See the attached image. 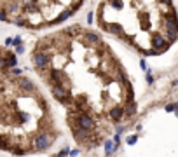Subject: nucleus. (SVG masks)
<instances>
[{"label":"nucleus","mask_w":178,"mask_h":157,"mask_svg":"<svg viewBox=\"0 0 178 157\" xmlns=\"http://www.w3.org/2000/svg\"><path fill=\"white\" fill-rule=\"evenodd\" d=\"M32 63L66 112L87 114L101 124H121L135 115L127 73L94 30L72 25L40 37Z\"/></svg>","instance_id":"1"},{"label":"nucleus","mask_w":178,"mask_h":157,"mask_svg":"<svg viewBox=\"0 0 178 157\" xmlns=\"http://www.w3.org/2000/svg\"><path fill=\"white\" fill-rule=\"evenodd\" d=\"M96 25L143 54L164 53L178 38L171 0H101Z\"/></svg>","instance_id":"2"},{"label":"nucleus","mask_w":178,"mask_h":157,"mask_svg":"<svg viewBox=\"0 0 178 157\" xmlns=\"http://www.w3.org/2000/svg\"><path fill=\"white\" fill-rule=\"evenodd\" d=\"M56 134L49 105L37 84L19 72L0 73V148L12 154L35 152V140Z\"/></svg>","instance_id":"3"},{"label":"nucleus","mask_w":178,"mask_h":157,"mask_svg":"<svg viewBox=\"0 0 178 157\" xmlns=\"http://www.w3.org/2000/svg\"><path fill=\"white\" fill-rule=\"evenodd\" d=\"M86 0H0V21L21 28H47L73 16Z\"/></svg>","instance_id":"4"},{"label":"nucleus","mask_w":178,"mask_h":157,"mask_svg":"<svg viewBox=\"0 0 178 157\" xmlns=\"http://www.w3.org/2000/svg\"><path fill=\"white\" fill-rule=\"evenodd\" d=\"M16 63H18V58H16V54L11 49L0 47V73L12 70L16 66Z\"/></svg>","instance_id":"5"},{"label":"nucleus","mask_w":178,"mask_h":157,"mask_svg":"<svg viewBox=\"0 0 178 157\" xmlns=\"http://www.w3.org/2000/svg\"><path fill=\"white\" fill-rule=\"evenodd\" d=\"M105 150H107V154H112V152L115 150V145H114L112 142H107V147H105Z\"/></svg>","instance_id":"6"},{"label":"nucleus","mask_w":178,"mask_h":157,"mask_svg":"<svg viewBox=\"0 0 178 157\" xmlns=\"http://www.w3.org/2000/svg\"><path fill=\"white\" fill-rule=\"evenodd\" d=\"M127 142H129V143H135V142H136V136H131V138H129Z\"/></svg>","instance_id":"7"}]
</instances>
